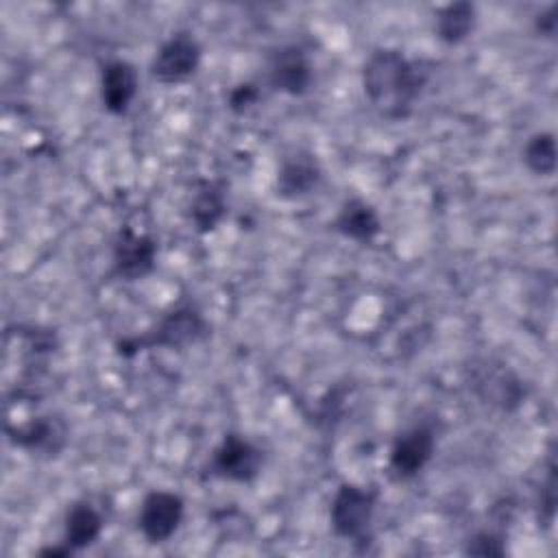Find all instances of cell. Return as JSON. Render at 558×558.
<instances>
[{
  "label": "cell",
  "mask_w": 558,
  "mask_h": 558,
  "mask_svg": "<svg viewBox=\"0 0 558 558\" xmlns=\"http://www.w3.org/2000/svg\"><path fill=\"white\" fill-rule=\"evenodd\" d=\"M185 501L172 490H150L144 495L137 512V527L142 536L153 543H166L181 525Z\"/></svg>",
  "instance_id": "obj_7"
},
{
  "label": "cell",
  "mask_w": 558,
  "mask_h": 558,
  "mask_svg": "<svg viewBox=\"0 0 558 558\" xmlns=\"http://www.w3.org/2000/svg\"><path fill=\"white\" fill-rule=\"evenodd\" d=\"M429 72L432 68L423 59H410L397 48H377L362 65V87L384 118L403 120L412 113Z\"/></svg>",
  "instance_id": "obj_1"
},
{
  "label": "cell",
  "mask_w": 558,
  "mask_h": 558,
  "mask_svg": "<svg viewBox=\"0 0 558 558\" xmlns=\"http://www.w3.org/2000/svg\"><path fill=\"white\" fill-rule=\"evenodd\" d=\"M201 57L203 48L192 33H174L157 48L150 61V76L163 85L183 83L198 70Z\"/></svg>",
  "instance_id": "obj_6"
},
{
  "label": "cell",
  "mask_w": 558,
  "mask_h": 558,
  "mask_svg": "<svg viewBox=\"0 0 558 558\" xmlns=\"http://www.w3.org/2000/svg\"><path fill=\"white\" fill-rule=\"evenodd\" d=\"M140 89V76L133 63L124 59L109 61L100 72V100L113 116H124Z\"/></svg>",
  "instance_id": "obj_12"
},
{
  "label": "cell",
  "mask_w": 558,
  "mask_h": 558,
  "mask_svg": "<svg viewBox=\"0 0 558 558\" xmlns=\"http://www.w3.org/2000/svg\"><path fill=\"white\" fill-rule=\"evenodd\" d=\"M436 451V436L427 425H414L401 432L388 453V471L397 482L416 477Z\"/></svg>",
  "instance_id": "obj_8"
},
{
  "label": "cell",
  "mask_w": 558,
  "mask_h": 558,
  "mask_svg": "<svg viewBox=\"0 0 558 558\" xmlns=\"http://www.w3.org/2000/svg\"><path fill=\"white\" fill-rule=\"evenodd\" d=\"M262 464V449L242 434L229 432L216 445L209 460V471L214 477H220L225 482L248 484L259 475Z\"/></svg>",
  "instance_id": "obj_5"
},
{
  "label": "cell",
  "mask_w": 558,
  "mask_h": 558,
  "mask_svg": "<svg viewBox=\"0 0 558 558\" xmlns=\"http://www.w3.org/2000/svg\"><path fill=\"white\" fill-rule=\"evenodd\" d=\"M475 24H477L475 4L460 0L438 9L434 28H436V37L442 44L456 46V44H462L475 31Z\"/></svg>",
  "instance_id": "obj_16"
},
{
  "label": "cell",
  "mask_w": 558,
  "mask_h": 558,
  "mask_svg": "<svg viewBox=\"0 0 558 558\" xmlns=\"http://www.w3.org/2000/svg\"><path fill=\"white\" fill-rule=\"evenodd\" d=\"M333 229L347 240L366 244L379 235L381 220L377 209L368 201L353 196L340 205L333 218Z\"/></svg>",
  "instance_id": "obj_14"
},
{
  "label": "cell",
  "mask_w": 558,
  "mask_h": 558,
  "mask_svg": "<svg viewBox=\"0 0 558 558\" xmlns=\"http://www.w3.org/2000/svg\"><path fill=\"white\" fill-rule=\"evenodd\" d=\"M227 214V187L218 179L194 183L187 201V218L198 233L214 231Z\"/></svg>",
  "instance_id": "obj_13"
},
{
  "label": "cell",
  "mask_w": 558,
  "mask_h": 558,
  "mask_svg": "<svg viewBox=\"0 0 558 558\" xmlns=\"http://www.w3.org/2000/svg\"><path fill=\"white\" fill-rule=\"evenodd\" d=\"M7 434L15 447L39 456H57L68 440L65 423L52 414H41L20 425H9Z\"/></svg>",
  "instance_id": "obj_9"
},
{
  "label": "cell",
  "mask_w": 558,
  "mask_h": 558,
  "mask_svg": "<svg viewBox=\"0 0 558 558\" xmlns=\"http://www.w3.org/2000/svg\"><path fill=\"white\" fill-rule=\"evenodd\" d=\"M157 266V242L144 231L122 225L111 246V275L120 281H140Z\"/></svg>",
  "instance_id": "obj_4"
},
{
  "label": "cell",
  "mask_w": 558,
  "mask_h": 558,
  "mask_svg": "<svg viewBox=\"0 0 558 558\" xmlns=\"http://www.w3.org/2000/svg\"><path fill=\"white\" fill-rule=\"evenodd\" d=\"M312 65L303 48L283 46L279 48L268 65V83L272 89L288 96H303L312 87Z\"/></svg>",
  "instance_id": "obj_11"
},
{
  "label": "cell",
  "mask_w": 558,
  "mask_h": 558,
  "mask_svg": "<svg viewBox=\"0 0 558 558\" xmlns=\"http://www.w3.org/2000/svg\"><path fill=\"white\" fill-rule=\"evenodd\" d=\"M105 519L89 501H76L68 508L63 521V541L72 551H81L98 541L102 534Z\"/></svg>",
  "instance_id": "obj_15"
},
{
  "label": "cell",
  "mask_w": 558,
  "mask_h": 558,
  "mask_svg": "<svg viewBox=\"0 0 558 558\" xmlns=\"http://www.w3.org/2000/svg\"><path fill=\"white\" fill-rule=\"evenodd\" d=\"M523 161L530 172L551 177L556 172V137L551 131H538L527 137L523 146Z\"/></svg>",
  "instance_id": "obj_17"
},
{
  "label": "cell",
  "mask_w": 558,
  "mask_h": 558,
  "mask_svg": "<svg viewBox=\"0 0 558 558\" xmlns=\"http://www.w3.org/2000/svg\"><path fill=\"white\" fill-rule=\"evenodd\" d=\"M209 336V323L203 312L185 301L166 312L150 329L142 336H129L118 340L116 351L122 357H133L148 349H185Z\"/></svg>",
  "instance_id": "obj_2"
},
{
  "label": "cell",
  "mask_w": 558,
  "mask_h": 558,
  "mask_svg": "<svg viewBox=\"0 0 558 558\" xmlns=\"http://www.w3.org/2000/svg\"><path fill=\"white\" fill-rule=\"evenodd\" d=\"M475 388L477 392L488 399L490 403H497L499 408H510L512 403H519L521 399V388H519V379L508 373V371H499V373H486L482 371V375L475 379Z\"/></svg>",
  "instance_id": "obj_18"
},
{
  "label": "cell",
  "mask_w": 558,
  "mask_h": 558,
  "mask_svg": "<svg viewBox=\"0 0 558 558\" xmlns=\"http://www.w3.org/2000/svg\"><path fill=\"white\" fill-rule=\"evenodd\" d=\"M377 499L379 490L375 486H360L353 482L340 484L329 506V523L333 534L353 543L366 541L371 536Z\"/></svg>",
  "instance_id": "obj_3"
},
{
  "label": "cell",
  "mask_w": 558,
  "mask_h": 558,
  "mask_svg": "<svg viewBox=\"0 0 558 558\" xmlns=\"http://www.w3.org/2000/svg\"><path fill=\"white\" fill-rule=\"evenodd\" d=\"M259 87L255 83H240L235 85L229 96H227V107L233 111V113H246L251 107L257 105L259 100Z\"/></svg>",
  "instance_id": "obj_20"
},
{
  "label": "cell",
  "mask_w": 558,
  "mask_h": 558,
  "mask_svg": "<svg viewBox=\"0 0 558 558\" xmlns=\"http://www.w3.org/2000/svg\"><path fill=\"white\" fill-rule=\"evenodd\" d=\"M323 170L314 153L310 150H296L288 155L275 179V192L283 201H296L307 194H312L320 183Z\"/></svg>",
  "instance_id": "obj_10"
},
{
  "label": "cell",
  "mask_w": 558,
  "mask_h": 558,
  "mask_svg": "<svg viewBox=\"0 0 558 558\" xmlns=\"http://www.w3.org/2000/svg\"><path fill=\"white\" fill-rule=\"evenodd\" d=\"M556 4L547 7L545 11H541L534 20V28L538 35L543 37H554L556 35V28H558V15H556Z\"/></svg>",
  "instance_id": "obj_21"
},
{
  "label": "cell",
  "mask_w": 558,
  "mask_h": 558,
  "mask_svg": "<svg viewBox=\"0 0 558 558\" xmlns=\"http://www.w3.org/2000/svg\"><path fill=\"white\" fill-rule=\"evenodd\" d=\"M464 551L473 554V556H504L506 545L499 534H495L490 530H482V532L473 534V538H469Z\"/></svg>",
  "instance_id": "obj_19"
}]
</instances>
